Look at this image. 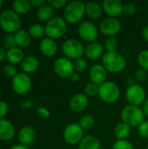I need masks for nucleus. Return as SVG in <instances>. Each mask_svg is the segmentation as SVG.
I'll return each mask as SVG.
<instances>
[{
    "label": "nucleus",
    "instance_id": "obj_1",
    "mask_svg": "<svg viewBox=\"0 0 148 149\" xmlns=\"http://www.w3.org/2000/svg\"><path fill=\"white\" fill-rule=\"evenodd\" d=\"M102 65L109 72L119 73L125 70L126 60V58L118 52H106L102 56Z\"/></svg>",
    "mask_w": 148,
    "mask_h": 149
},
{
    "label": "nucleus",
    "instance_id": "obj_2",
    "mask_svg": "<svg viewBox=\"0 0 148 149\" xmlns=\"http://www.w3.org/2000/svg\"><path fill=\"white\" fill-rule=\"evenodd\" d=\"M85 13V4L81 1H72L64 10V19L66 23L75 24L82 20Z\"/></svg>",
    "mask_w": 148,
    "mask_h": 149
},
{
    "label": "nucleus",
    "instance_id": "obj_3",
    "mask_svg": "<svg viewBox=\"0 0 148 149\" xmlns=\"http://www.w3.org/2000/svg\"><path fill=\"white\" fill-rule=\"evenodd\" d=\"M0 27L8 34H12L20 30L21 20L19 15L13 10H5L0 14Z\"/></svg>",
    "mask_w": 148,
    "mask_h": 149
},
{
    "label": "nucleus",
    "instance_id": "obj_4",
    "mask_svg": "<svg viewBox=\"0 0 148 149\" xmlns=\"http://www.w3.org/2000/svg\"><path fill=\"white\" fill-rule=\"evenodd\" d=\"M122 122L130 127H139L145 120V113L140 107L127 105L121 111Z\"/></svg>",
    "mask_w": 148,
    "mask_h": 149
},
{
    "label": "nucleus",
    "instance_id": "obj_5",
    "mask_svg": "<svg viewBox=\"0 0 148 149\" xmlns=\"http://www.w3.org/2000/svg\"><path fill=\"white\" fill-rule=\"evenodd\" d=\"M44 29L46 37L55 40L60 38L65 35L67 30V24L63 17H54L51 20L46 22Z\"/></svg>",
    "mask_w": 148,
    "mask_h": 149
},
{
    "label": "nucleus",
    "instance_id": "obj_6",
    "mask_svg": "<svg viewBox=\"0 0 148 149\" xmlns=\"http://www.w3.org/2000/svg\"><path fill=\"white\" fill-rule=\"evenodd\" d=\"M99 97L106 104L115 103L120 95V90L117 84L112 81H106L99 86Z\"/></svg>",
    "mask_w": 148,
    "mask_h": 149
},
{
    "label": "nucleus",
    "instance_id": "obj_7",
    "mask_svg": "<svg viewBox=\"0 0 148 149\" xmlns=\"http://www.w3.org/2000/svg\"><path fill=\"white\" fill-rule=\"evenodd\" d=\"M62 52L69 59H78L85 54V47L81 42L75 38L66 39L62 45Z\"/></svg>",
    "mask_w": 148,
    "mask_h": 149
},
{
    "label": "nucleus",
    "instance_id": "obj_8",
    "mask_svg": "<svg viewBox=\"0 0 148 149\" xmlns=\"http://www.w3.org/2000/svg\"><path fill=\"white\" fill-rule=\"evenodd\" d=\"M146 96L145 89L138 84L130 85L126 91V100L131 106L140 107L143 105L147 99Z\"/></svg>",
    "mask_w": 148,
    "mask_h": 149
},
{
    "label": "nucleus",
    "instance_id": "obj_9",
    "mask_svg": "<svg viewBox=\"0 0 148 149\" xmlns=\"http://www.w3.org/2000/svg\"><path fill=\"white\" fill-rule=\"evenodd\" d=\"M65 141L69 145H77L82 141L84 136V129L77 123L68 124L63 132Z\"/></svg>",
    "mask_w": 148,
    "mask_h": 149
},
{
    "label": "nucleus",
    "instance_id": "obj_10",
    "mask_svg": "<svg viewBox=\"0 0 148 149\" xmlns=\"http://www.w3.org/2000/svg\"><path fill=\"white\" fill-rule=\"evenodd\" d=\"M53 71L58 77L62 79H70L74 72L73 62L65 57L58 58L53 63Z\"/></svg>",
    "mask_w": 148,
    "mask_h": 149
},
{
    "label": "nucleus",
    "instance_id": "obj_11",
    "mask_svg": "<svg viewBox=\"0 0 148 149\" xmlns=\"http://www.w3.org/2000/svg\"><path fill=\"white\" fill-rule=\"evenodd\" d=\"M78 33L79 37L90 43L95 42L99 36V30L97 26L90 21H82L78 27Z\"/></svg>",
    "mask_w": 148,
    "mask_h": 149
},
{
    "label": "nucleus",
    "instance_id": "obj_12",
    "mask_svg": "<svg viewBox=\"0 0 148 149\" xmlns=\"http://www.w3.org/2000/svg\"><path fill=\"white\" fill-rule=\"evenodd\" d=\"M12 89L19 95L26 94L31 87V79L28 74L24 72H18L16 77L12 79Z\"/></svg>",
    "mask_w": 148,
    "mask_h": 149
},
{
    "label": "nucleus",
    "instance_id": "obj_13",
    "mask_svg": "<svg viewBox=\"0 0 148 149\" xmlns=\"http://www.w3.org/2000/svg\"><path fill=\"white\" fill-rule=\"evenodd\" d=\"M121 29V24L118 18L107 17L103 19L99 24V31L109 38L113 37L120 32Z\"/></svg>",
    "mask_w": 148,
    "mask_h": 149
},
{
    "label": "nucleus",
    "instance_id": "obj_14",
    "mask_svg": "<svg viewBox=\"0 0 148 149\" xmlns=\"http://www.w3.org/2000/svg\"><path fill=\"white\" fill-rule=\"evenodd\" d=\"M124 3L120 0H104L102 3L103 11L108 17L117 18L123 14Z\"/></svg>",
    "mask_w": 148,
    "mask_h": 149
},
{
    "label": "nucleus",
    "instance_id": "obj_15",
    "mask_svg": "<svg viewBox=\"0 0 148 149\" xmlns=\"http://www.w3.org/2000/svg\"><path fill=\"white\" fill-rule=\"evenodd\" d=\"M89 78L91 82L100 86L106 81L107 71L102 65V64H95L91 67L89 71Z\"/></svg>",
    "mask_w": 148,
    "mask_h": 149
},
{
    "label": "nucleus",
    "instance_id": "obj_16",
    "mask_svg": "<svg viewBox=\"0 0 148 149\" xmlns=\"http://www.w3.org/2000/svg\"><path fill=\"white\" fill-rule=\"evenodd\" d=\"M89 105V99L85 93H77L70 100V108L74 113L84 112Z\"/></svg>",
    "mask_w": 148,
    "mask_h": 149
},
{
    "label": "nucleus",
    "instance_id": "obj_17",
    "mask_svg": "<svg viewBox=\"0 0 148 149\" xmlns=\"http://www.w3.org/2000/svg\"><path fill=\"white\" fill-rule=\"evenodd\" d=\"M39 50L44 56L52 58L58 52V45L54 39L46 37L41 40L39 44Z\"/></svg>",
    "mask_w": 148,
    "mask_h": 149
},
{
    "label": "nucleus",
    "instance_id": "obj_18",
    "mask_svg": "<svg viewBox=\"0 0 148 149\" xmlns=\"http://www.w3.org/2000/svg\"><path fill=\"white\" fill-rule=\"evenodd\" d=\"M104 46L99 42H92L85 48V56L90 60H96L104 55Z\"/></svg>",
    "mask_w": 148,
    "mask_h": 149
},
{
    "label": "nucleus",
    "instance_id": "obj_19",
    "mask_svg": "<svg viewBox=\"0 0 148 149\" xmlns=\"http://www.w3.org/2000/svg\"><path fill=\"white\" fill-rule=\"evenodd\" d=\"M15 135V127L6 119L0 120V140L3 141H10Z\"/></svg>",
    "mask_w": 148,
    "mask_h": 149
},
{
    "label": "nucleus",
    "instance_id": "obj_20",
    "mask_svg": "<svg viewBox=\"0 0 148 149\" xmlns=\"http://www.w3.org/2000/svg\"><path fill=\"white\" fill-rule=\"evenodd\" d=\"M20 65H21V69L23 70V72L26 74L33 73L37 72L39 67V60L35 56L29 55L24 57Z\"/></svg>",
    "mask_w": 148,
    "mask_h": 149
},
{
    "label": "nucleus",
    "instance_id": "obj_21",
    "mask_svg": "<svg viewBox=\"0 0 148 149\" xmlns=\"http://www.w3.org/2000/svg\"><path fill=\"white\" fill-rule=\"evenodd\" d=\"M36 138V131L31 127H24L18 133V141L22 145L28 146L31 144Z\"/></svg>",
    "mask_w": 148,
    "mask_h": 149
},
{
    "label": "nucleus",
    "instance_id": "obj_22",
    "mask_svg": "<svg viewBox=\"0 0 148 149\" xmlns=\"http://www.w3.org/2000/svg\"><path fill=\"white\" fill-rule=\"evenodd\" d=\"M100 141L93 135L85 136L79 144V149H100Z\"/></svg>",
    "mask_w": 148,
    "mask_h": 149
},
{
    "label": "nucleus",
    "instance_id": "obj_23",
    "mask_svg": "<svg viewBox=\"0 0 148 149\" xmlns=\"http://www.w3.org/2000/svg\"><path fill=\"white\" fill-rule=\"evenodd\" d=\"M53 14H54V9L50 4H48L47 2L41 7L38 8L36 11L37 18L40 21L48 22L53 17Z\"/></svg>",
    "mask_w": 148,
    "mask_h": 149
},
{
    "label": "nucleus",
    "instance_id": "obj_24",
    "mask_svg": "<svg viewBox=\"0 0 148 149\" xmlns=\"http://www.w3.org/2000/svg\"><path fill=\"white\" fill-rule=\"evenodd\" d=\"M24 58V53L19 47H15L7 51L6 59L11 65L21 64L23 59Z\"/></svg>",
    "mask_w": 148,
    "mask_h": 149
},
{
    "label": "nucleus",
    "instance_id": "obj_25",
    "mask_svg": "<svg viewBox=\"0 0 148 149\" xmlns=\"http://www.w3.org/2000/svg\"><path fill=\"white\" fill-rule=\"evenodd\" d=\"M103 13V8L102 6L96 2H89L85 4V14L92 18V19H98L102 16Z\"/></svg>",
    "mask_w": 148,
    "mask_h": 149
},
{
    "label": "nucleus",
    "instance_id": "obj_26",
    "mask_svg": "<svg viewBox=\"0 0 148 149\" xmlns=\"http://www.w3.org/2000/svg\"><path fill=\"white\" fill-rule=\"evenodd\" d=\"M17 45L20 48H26L31 43V37L24 30H19L14 33Z\"/></svg>",
    "mask_w": 148,
    "mask_h": 149
},
{
    "label": "nucleus",
    "instance_id": "obj_27",
    "mask_svg": "<svg viewBox=\"0 0 148 149\" xmlns=\"http://www.w3.org/2000/svg\"><path fill=\"white\" fill-rule=\"evenodd\" d=\"M31 1L29 0H15L12 3L13 10L18 15H24L29 12L31 8Z\"/></svg>",
    "mask_w": 148,
    "mask_h": 149
},
{
    "label": "nucleus",
    "instance_id": "obj_28",
    "mask_svg": "<svg viewBox=\"0 0 148 149\" xmlns=\"http://www.w3.org/2000/svg\"><path fill=\"white\" fill-rule=\"evenodd\" d=\"M131 133V127L127 124L124 122H120L117 124L114 129V134L115 137L118 140H126Z\"/></svg>",
    "mask_w": 148,
    "mask_h": 149
},
{
    "label": "nucleus",
    "instance_id": "obj_29",
    "mask_svg": "<svg viewBox=\"0 0 148 149\" xmlns=\"http://www.w3.org/2000/svg\"><path fill=\"white\" fill-rule=\"evenodd\" d=\"M29 34L33 38H40L45 35V29L40 24H33L29 28Z\"/></svg>",
    "mask_w": 148,
    "mask_h": 149
},
{
    "label": "nucleus",
    "instance_id": "obj_30",
    "mask_svg": "<svg viewBox=\"0 0 148 149\" xmlns=\"http://www.w3.org/2000/svg\"><path fill=\"white\" fill-rule=\"evenodd\" d=\"M79 124L84 130H89L95 124L94 117L92 115H90V114H85V115L81 117Z\"/></svg>",
    "mask_w": 148,
    "mask_h": 149
},
{
    "label": "nucleus",
    "instance_id": "obj_31",
    "mask_svg": "<svg viewBox=\"0 0 148 149\" xmlns=\"http://www.w3.org/2000/svg\"><path fill=\"white\" fill-rule=\"evenodd\" d=\"M118 47H119L118 40L113 37L108 38L107 39H106V41L104 43V49L106 51V52H117Z\"/></svg>",
    "mask_w": 148,
    "mask_h": 149
},
{
    "label": "nucleus",
    "instance_id": "obj_32",
    "mask_svg": "<svg viewBox=\"0 0 148 149\" xmlns=\"http://www.w3.org/2000/svg\"><path fill=\"white\" fill-rule=\"evenodd\" d=\"M137 61L141 69L148 71V50L141 51L137 58Z\"/></svg>",
    "mask_w": 148,
    "mask_h": 149
},
{
    "label": "nucleus",
    "instance_id": "obj_33",
    "mask_svg": "<svg viewBox=\"0 0 148 149\" xmlns=\"http://www.w3.org/2000/svg\"><path fill=\"white\" fill-rule=\"evenodd\" d=\"M99 86L98 85L92 83V82H89L87 83L85 87H84V93L88 97V96H95L97 94H99Z\"/></svg>",
    "mask_w": 148,
    "mask_h": 149
},
{
    "label": "nucleus",
    "instance_id": "obj_34",
    "mask_svg": "<svg viewBox=\"0 0 148 149\" xmlns=\"http://www.w3.org/2000/svg\"><path fill=\"white\" fill-rule=\"evenodd\" d=\"M73 66H74V71H76L78 73L79 72H84L87 69L88 64L85 58H80L76 59L73 62Z\"/></svg>",
    "mask_w": 148,
    "mask_h": 149
},
{
    "label": "nucleus",
    "instance_id": "obj_35",
    "mask_svg": "<svg viewBox=\"0 0 148 149\" xmlns=\"http://www.w3.org/2000/svg\"><path fill=\"white\" fill-rule=\"evenodd\" d=\"M3 46H4L5 49H7V51L10 50L12 48L17 47L16 40H15L14 34H8V35H6L4 37V38H3Z\"/></svg>",
    "mask_w": 148,
    "mask_h": 149
},
{
    "label": "nucleus",
    "instance_id": "obj_36",
    "mask_svg": "<svg viewBox=\"0 0 148 149\" xmlns=\"http://www.w3.org/2000/svg\"><path fill=\"white\" fill-rule=\"evenodd\" d=\"M3 72L4 73V75L8 78H10V79H13L14 77L17 76V74L18 73L17 71V68L11 65V64H7L5 65L3 67Z\"/></svg>",
    "mask_w": 148,
    "mask_h": 149
},
{
    "label": "nucleus",
    "instance_id": "obj_37",
    "mask_svg": "<svg viewBox=\"0 0 148 149\" xmlns=\"http://www.w3.org/2000/svg\"><path fill=\"white\" fill-rule=\"evenodd\" d=\"M113 149H134L133 145L126 140H117L113 146Z\"/></svg>",
    "mask_w": 148,
    "mask_h": 149
},
{
    "label": "nucleus",
    "instance_id": "obj_38",
    "mask_svg": "<svg viewBox=\"0 0 148 149\" xmlns=\"http://www.w3.org/2000/svg\"><path fill=\"white\" fill-rule=\"evenodd\" d=\"M137 11L136 5L133 3H126L124 4L123 7V13L127 16H133Z\"/></svg>",
    "mask_w": 148,
    "mask_h": 149
},
{
    "label": "nucleus",
    "instance_id": "obj_39",
    "mask_svg": "<svg viewBox=\"0 0 148 149\" xmlns=\"http://www.w3.org/2000/svg\"><path fill=\"white\" fill-rule=\"evenodd\" d=\"M139 134L143 138H148V120H144L139 127H138Z\"/></svg>",
    "mask_w": 148,
    "mask_h": 149
},
{
    "label": "nucleus",
    "instance_id": "obj_40",
    "mask_svg": "<svg viewBox=\"0 0 148 149\" xmlns=\"http://www.w3.org/2000/svg\"><path fill=\"white\" fill-rule=\"evenodd\" d=\"M47 3L50 4L53 9H60L65 7L68 3L66 0H49L47 1Z\"/></svg>",
    "mask_w": 148,
    "mask_h": 149
},
{
    "label": "nucleus",
    "instance_id": "obj_41",
    "mask_svg": "<svg viewBox=\"0 0 148 149\" xmlns=\"http://www.w3.org/2000/svg\"><path fill=\"white\" fill-rule=\"evenodd\" d=\"M147 71H145V70H143L141 68L136 71V72H135V79L138 81L143 82V81H145L147 79Z\"/></svg>",
    "mask_w": 148,
    "mask_h": 149
},
{
    "label": "nucleus",
    "instance_id": "obj_42",
    "mask_svg": "<svg viewBox=\"0 0 148 149\" xmlns=\"http://www.w3.org/2000/svg\"><path fill=\"white\" fill-rule=\"evenodd\" d=\"M8 111H9L8 104L3 100H0V120L3 119L6 116Z\"/></svg>",
    "mask_w": 148,
    "mask_h": 149
},
{
    "label": "nucleus",
    "instance_id": "obj_43",
    "mask_svg": "<svg viewBox=\"0 0 148 149\" xmlns=\"http://www.w3.org/2000/svg\"><path fill=\"white\" fill-rule=\"evenodd\" d=\"M38 115L42 118V119H48L50 116H51V113L49 112L48 109H46L45 107H38V110H37Z\"/></svg>",
    "mask_w": 148,
    "mask_h": 149
},
{
    "label": "nucleus",
    "instance_id": "obj_44",
    "mask_svg": "<svg viewBox=\"0 0 148 149\" xmlns=\"http://www.w3.org/2000/svg\"><path fill=\"white\" fill-rule=\"evenodd\" d=\"M46 2L44 0H31V6L33 7H37V8H39L41 7L42 5H44Z\"/></svg>",
    "mask_w": 148,
    "mask_h": 149
},
{
    "label": "nucleus",
    "instance_id": "obj_45",
    "mask_svg": "<svg viewBox=\"0 0 148 149\" xmlns=\"http://www.w3.org/2000/svg\"><path fill=\"white\" fill-rule=\"evenodd\" d=\"M6 54H7V52L5 51V49L0 46V62L3 61L6 58Z\"/></svg>",
    "mask_w": 148,
    "mask_h": 149
},
{
    "label": "nucleus",
    "instance_id": "obj_46",
    "mask_svg": "<svg viewBox=\"0 0 148 149\" xmlns=\"http://www.w3.org/2000/svg\"><path fill=\"white\" fill-rule=\"evenodd\" d=\"M79 73L78 72H73L72 73V75L70 77V79L72 81V82H74V83H76V82H78V81H79Z\"/></svg>",
    "mask_w": 148,
    "mask_h": 149
},
{
    "label": "nucleus",
    "instance_id": "obj_47",
    "mask_svg": "<svg viewBox=\"0 0 148 149\" xmlns=\"http://www.w3.org/2000/svg\"><path fill=\"white\" fill-rule=\"evenodd\" d=\"M142 110L145 113V115L148 116V97L146 99L145 102L143 103V107H142Z\"/></svg>",
    "mask_w": 148,
    "mask_h": 149
},
{
    "label": "nucleus",
    "instance_id": "obj_48",
    "mask_svg": "<svg viewBox=\"0 0 148 149\" xmlns=\"http://www.w3.org/2000/svg\"><path fill=\"white\" fill-rule=\"evenodd\" d=\"M142 37H143L144 40L148 43V25L143 29V31H142Z\"/></svg>",
    "mask_w": 148,
    "mask_h": 149
},
{
    "label": "nucleus",
    "instance_id": "obj_49",
    "mask_svg": "<svg viewBox=\"0 0 148 149\" xmlns=\"http://www.w3.org/2000/svg\"><path fill=\"white\" fill-rule=\"evenodd\" d=\"M10 149H31L29 147L25 146V145H22V144H17L14 145L13 147H11Z\"/></svg>",
    "mask_w": 148,
    "mask_h": 149
},
{
    "label": "nucleus",
    "instance_id": "obj_50",
    "mask_svg": "<svg viewBox=\"0 0 148 149\" xmlns=\"http://www.w3.org/2000/svg\"><path fill=\"white\" fill-rule=\"evenodd\" d=\"M3 2L2 0H0V9L2 8V6H3Z\"/></svg>",
    "mask_w": 148,
    "mask_h": 149
},
{
    "label": "nucleus",
    "instance_id": "obj_51",
    "mask_svg": "<svg viewBox=\"0 0 148 149\" xmlns=\"http://www.w3.org/2000/svg\"><path fill=\"white\" fill-rule=\"evenodd\" d=\"M145 149H148V147H147V148H145Z\"/></svg>",
    "mask_w": 148,
    "mask_h": 149
},
{
    "label": "nucleus",
    "instance_id": "obj_52",
    "mask_svg": "<svg viewBox=\"0 0 148 149\" xmlns=\"http://www.w3.org/2000/svg\"><path fill=\"white\" fill-rule=\"evenodd\" d=\"M147 11H148V6H147Z\"/></svg>",
    "mask_w": 148,
    "mask_h": 149
}]
</instances>
